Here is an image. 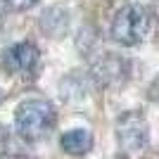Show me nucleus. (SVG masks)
<instances>
[{"label": "nucleus", "mask_w": 159, "mask_h": 159, "mask_svg": "<svg viewBox=\"0 0 159 159\" xmlns=\"http://www.w3.org/2000/svg\"><path fill=\"white\" fill-rule=\"evenodd\" d=\"M14 124L21 138L26 140H40L50 135V131L57 124V112L50 100L31 98L17 105L14 109Z\"/></svg>", "instance_id": "1"}, {"label": "nucleus", "mask_w": 159, "mask_h": 159, "mask_svg": "<svg viewBox=\"0 0 159 159\" xmlns=\"http://www.w3.org/2000/svg\"><path fill=\"white\" fill-rule=\"evenodd\" d=\"M150 26H152V17H150V12L143 5H126L114 14L109 33H112V38L119 45L133 48V45H140L147 38Z\"/></svg>", "instance_id": "2"}, {"label": "nucleus", "mask_w": 159, "mask_h": 159, "mask_svg": "<svg viewBox=\"0 0 159 159\" xmlns=\"http://www.w3.org/2000/svg\"><path fill=\"white\" fill-rule=\"evenodd\" d=\"M116 138H119L121 152L131 159H138L145 154L150 145V128L140 112H126L116 121Z\"/></svg>", "instance_id": "3"}, {"label": "nucleus", "mask_w": 159, "mask_h": 159, "mask_svg": "<svg viewBox=\"0 0 159 159\" xmlns=\"http://www.w3.org/2000/svg\"><path fill=\"white\" fill-rule=\"evenodd\" d=\"M38 60H40V50L31 40L14 43L2 52V66L10 74H21V76H29V74L36 71Z\"/></svg>", "instance_id": "4"}, {"label": "nucleus", "mask_w": 159, "mask_h": 159, "mask_svg": "<svg viewBox=\"0 0 159 159\" xmlns=\"http://www.w3.org/2000/svg\"><path fill=\"white\" fill-rule=\"evenodd\" d=\"M60 145L66 154H74V157H83V154L90 152L93 147V133L88 128H71V131L62 133Z\"/></svg>", "instance_id": "5"}, {"label": "nucleus", "mask_w": 159, "mask_h": 159, "mask_svg": "<svg viewBox=\"0 0 159 159\" xmlns=\"http://www.w3.org/2000/svg\"><path fill=\"white\" fill-rule=\"evenodd\" d=\"M36 2H38V0H5V5L10 7V10H17V12H19V10H29V7H33Z\"/></svg>", "instance_id": "6"}, {"label": "nucleus", "mask_w": 159, "mask_h": 159, "mask_svg": "<svg viewBox=\"0 0 159 159\" xmlns=\"http://www.w3.org/2000/svg\"><path fill=\"white\" fill-rule=\"evenodd\" d=\"M0 100H2V90H0Z\"/></svg>", "instance_id": "7"}]
</instances>
